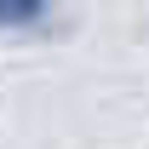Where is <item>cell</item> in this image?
I'll return each instance as SVG.
<instances>
[{"label": "cell", "mask_w": 149, "mask_h": 149, "mask_svg": "<svg viewBox=\"0 0 149 149\" xmlns=\"http://www.w3.org/2000/svg\"><path fill=\"white\" fill-rule=\"evenodd\" d=\"M52 12V0H0V23L6 29H29V23H40Z\"/></svg>", "instance_id": "6da1fadb"}]
</instances>
